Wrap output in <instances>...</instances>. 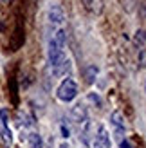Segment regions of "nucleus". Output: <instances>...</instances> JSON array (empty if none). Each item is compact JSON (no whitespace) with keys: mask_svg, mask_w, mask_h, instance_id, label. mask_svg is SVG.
I'll return each instance as SVG.
<instances>
[{"mask_svg":"<svg viewBox=\"0 0 146 148\" xmlns=\"http://www.w3.org/2000/svg\"><path fill=\"white\" fill-rule=\"evenodd\" d=\"M65 43H67V33L65 29H58L49 40L47 58L53 76H65L70 71V60L65 56Z\"/></svg>","mask_w":146,"mask_h":148,"instance_id":"obj_1","label":"nucleus"},{"mask_svg":"<svg viewBox=\"0 0 146 148\" xmlns=\"http://www.w3.org/2000/svg\"><path fill=\"white\" fill-rule=\"evenodd\" d=\"M78 96V85L72 78H65L56 88V98L63 103H70Z\"/></svg>","mask_w":146,"mask_h":148,"instance_id":"obj_2","label":"nucleus"},{"mask_svg":"<svg viewBox=\"0 0 146 148\" xmlns=\"http://www.w3.org/2000/svg\"><path fill=\"white\" fill-rule=\"evenodd\" d=\"M0 139L5 146H11L13 143V132L9 128V110L0 108Z\"/></svg>","mask_w":146,"mask_h":148,"instance_id":"obj_3","label":"nucleus"},{"mask_svg":"<svg viewBox=\"0 0 146 148\" xmlns=\"http://www.w3.org/2000/svg\"><path fill=\"white\" fill-rule=\"evenodd\" d=\"M92 146L94 148H110L112 146V141H110V134L105 127H99L98 128V134L94 136L92 139Z\"/></svg>","mask_w":146,"mask_h":148,"instance_id":"obj_4","label":"nucleus"},{"mask_svg":"<svg viewBox=\"0 0 146 148\" xmlns=\"http://www.w3.org/2000/svg\"><path fill=\"white\" fill-rule=\"evenodd\" d=\"M110 123H112V127H114L115 136L119 137V141H123V136H125V119H123V116H121L119 110L112 112V116H110Z\"/></svg>","mask_w":146,"mask_h":148,"instance_id":"obj_5","label":"nucleus"},{"mask_svg":"<svg viewBox=\"0 0 146 148\" xmlns=\"http://www.w3.org/2000/svg\"><path fill=\"white\" fill-rule=\"evenodd\" d=\"M83 5L94 14H101L103 13V0H81Z\"/></svg>","mask_w":146,"mask_h":148,"instance_id":"obj_6","label":"nucleus"},{"mask_svg":"<svg viewBox=\"0 0 146 148\" xmlns=\"http://www.w3.org/2000/svg\"><path fill=\"white\" fill-rule=\"evenodd\" d=\"M49 22H50V24H54V25H60L61 22H63V13H61V9L58 5H53L49 9Z\"/></svg>","mask_w":146,"mask_h":148,"instance_id":"obj_7","label":"nucleus"},{"mask_svg":"<svg viewBox=\"0 0 146 148\" xmlns=\"http://www.w3.org/2000/svg\"><path fill=\"white\" fill-rule=\"evenodd\" d=\"M72 117H74L76 123H83V121H87V108H85V105L78 103V105L72 108Z\"/></svg>","mask_w":146,"mask_h":148,"instance_id":"obj_8","label":"nucleus"},{"mask_svg":"<svg viewBox=\"0 0 146 148\" xmlns=\"http://www.w3.org/2000/svg\"><path fill=\"white\" fill-rule=\"evenodd\" d=\"M27 145H29V148H43V143H42L40 134L31 132V134L27 136Z\"/></svg>","mask_w":146,"mask_h":148,"instance_id":"obj_9","label":"nucleus"},{"mask_svg":"<svg viewBox=\"0 0 146 148\" xmlns=\"http://www.w3.org/2000/svg\"><path fill=\"white\" fill-rule=\"evenodd\" d=\"M96 76H98V67H96V65H90V67L87 69V81H89V83H92Z\"/></svg>","mask_w":146,"mask_h":148,"instance_id":"obj_10","label":"nucleus"},{"mask_svg":"<svg viewBox=\"0 0 146 148\" xmlns=\"http://www.w3.org/2000/svg\"><path fill=\"white\" fill-rule=\"evenodd\" d=\"M121 148H130V145H128V141H121Z\"/></svg>","mask_w":146,"mask_h":148,"instance_id":"obj_11","label":"nucleus"},{"mask_svg":"<svg viewBox=\"0 0 146 148\" xmlns=\"http://www.w3.org/2000/svg\"><path fill=\"white\" fill-rule=\"evenodd\" d=\"M58 148H70V145H69V143H61V145L58 146Z\"/></svg>","mask_w":146,"mask_h":148,"instance_id":"obj_12","label":"nucleus"},{"mask_svg":"<svg viewBox=\"0 0 146 148\" xmlns=\"http://www.w3.org/2000/svg\"><path fill=\"white\" fill-rule=\"evenodd\" d=\"M144 88H146V85H144Z\"/></svg>","mask_w":146,"mask_h":148,"instance_id":"obj_13","label":"nucleus"}]
</instances>
